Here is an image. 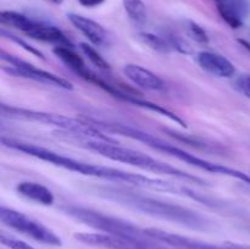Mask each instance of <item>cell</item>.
Wrapping results in <instances>:
<instances>
[{
  "label": "cell",
  "instance_id": "6da1fadb",
  "mask_svg": "<svg viewBox=\"0 0 250 249\" xmlns=\"http://www.w3.org/2000/svg\"><path fill=\"white\" fill-rule=\"evenodd\" d=\"M2 145L12 150L20 151L26 155L33 156L42 161L51 164L54 166L63 168V170L72 171V172L81 173V175L89 176V177L103 178L112 182H121L126 185L133 186V187L143 188V189L161 190V192L172 193V194L183 195V197L192 198L194 192L189 188L180 187V186L172 185L165 180L160 178H153L149 176L139 175V173L127 172V171L120 170V168L109 167V166L97 165V164L85 163V161L77 160V159L70 158V156L62 155L60 153L51 150V149L44 148V146L36 145V144L28 143V142L19 141L14 138H1Z\"/></svg>",
  "mask_w": 250,
  "mask_h": 249
},
{
  "label": "cell",
  "instance_id": "7a4b0ae2",
  "mask_svg": "<svg viewBox=\"0 0 250 249\" xmlns=\"http://www.w3.org/2000/svg\"><path fill=\"white\" fill-rule=\"evenodd\" d=\"M98 193L106 199L126 205L131 209L156 219L165 220L197 231H208L211 228V222L207 217L183 205L165 202L159 198L139 194L131 190L120 189V188L103 187L98 189Z\"/></svg>",
  "mask_w": 250,
  "mask_h": 249
},
{
  "label": "cell",
  "instance_id": "3957f363",
  "mask_svg": "<svg viewBox=\"0 0 250 249\" xmlns=\"http://www.w3.org/2000/svg\"><path fill=\"white\" fill-rule=\"evenodd\" d=\"M89 122L92 124H94L97 128L102 129L103 132L120 134V136L133 139V141L142 142V143L146 144V145L150 146V148L159 151H163V153L167 154V155L172 156V158L177 159V160L183 161V163L188 164V165H192L194 166V167L200 168V170L207 171V172L236 178V180L242 181V182L246 183V185L250 186V176L247 175L243 171L236 170V168L229 167V166L221 165V164H216L212 163V161L205 160V159L199 158V156L194 155V154L188 153V151L183 150V149L178 148V146L173 145V144L167 143V142L163 141V139L158 138V137L153 136V134L148 133V132L136 128V127L119 124V122L99 121V120H90Z\"/></svg>",
  "mask_w": 250,
  "mask_h": 249
},
{
  "label": "cell",
  "instance_id": "277c9868",
  "mask_svg": "<svg viewBox=\"0 0 250 249\" xmlns=\"http://www.w3.org/2000/svg\"><path fill=\"white\" fill-rule=\"evenodd\" d=\"M65 137L67 141L77 143L78 145L83 146L85 149H89V150L94 151V153L99 154V155L104 156V158L110 159V160L127 164V165L134 166V167L142 168V170L149 171V172L171 176V177L178 178V180L185 181V182L188 183L207 186V182L200 177H198V176L186 172V171L181 170V168L175 167V166L158 160L155 158H151V156L141 153L138 150H134V149L119 145L117 143H109V142L82 138V137L73 136V134L66 133V132Z\"/></svg>",
  "mask_w": 250,
  "mask_h": 249
},
{
  "label": "cell",
  "instance_id": "5b68a950",
  "mask_svg": "<svg viewBox=\"0 0 250 249\" xmlns=\"http://www.w3.org/2000/svg\"><path fill=\"white\" fill-rule=\"evenodd\" d=\"M1 114L4 116L11 117V119L39 122V124H48V126H54L60 131L73 134V136L82 137V138L116 143L114 138L105 134V132H103L102 129L97 128L94 124L88 121H83V120L73 119V117L63 116V115L51 114V112L38 111V110L11 106V105L6 104L1 105Z\"/></svg>",
  "mask_w": 250,
  "mask_h": 249
},
{
  "label": "cell",
  "instance_id": "8992f818",
  "mask_svg": "<svg viewBox=\"0 0 250 249\" xmlns=\"http://www.w3.org/2000/svg\"><path fill=\"white\" fill-rule=\"evenodd\" d=\"M59 209L65 215L70 216L71 219L76 220V221L81 222L88 227H92V228L97 229L98 232L117 234V236L126 237V238L141 239V241L151 239L150 237L146 236L144 229L139 228L132 222L104 214V212L90 209V208L81 207V205L76 204H63Z\"/></svg>",
  "mask_w": 250,
  "mask_h": 249
},
{
  "label": "cell",
  "instance_id": "52a82bcc",
  "mask_svg": "<svg viewBox=\"0 0 250 249\" xmlns=\"http://www.w3.org/2000/svg\"><path fill=\"white\" fill-rule=\"evenodd\" d=\"M0 21L4 26L12 27V28L24 33L29 38L34 39V41L50 43L54 44L55 46H73L70 38L59 27L44 23V22L41 21H36V20L29 19L28 16L20 14V12L10 11V10L1 11Z\"/></svg>",
  "mask_w": 250,
  "mask_h": 249
},
{
  "label": "cell",
  "instance_id": "ba28073f",
  "mask_svg": "<svg viewBox=\"0 0 250 249\" xmlns=\"http://www.w3.org/2000/svg\"><path fill=\"white\" fill-rule=\"evenodd\" d=\"M0 220H1L2 225H5L6 227L19 232V233L24 234L26 237L39 242V243L54 247L62 246L61 238L53 229L19 210L1 207L0 208Z\"/></svg>",
  "mask_w": 250,
  "mask_h": 249
},
{
  "label": "cell",
  "instance_id": "9c48e42d",
  "mask_svg": "<svg viewBox=\"0 0 250 249\" xmlns=\"http://www.w3.org/2000/svg\"><path fill=\"white\" fill-rule=\"evenodd\" d=\"M0 58L2 61V71L15 77L26 78V80L34 81V82L43 83V84L51 85V87L61 88V89L72 90L73 84L66 78L60 77L53 72L43 70V68L36 67L27 61L21 60L17 56L7 54L5 50H1Z\"/></svg>",
  "mask_w": 250,
  "mask_h": 249
},
{
  "label": "cell",
  "instance_id": "30bf717a",
  "mask_svg": "<svg viewBox=\"0 0 250 249\" xmlns=\"http://www.w3.org/2000/svg\"><path fill=\"white\" fill-rule=\"evenodd\" d=\"M76 241L89 247L103 249H161L155 244L154 239L126 238L117 234L105 233V232H77L73 234Z\"/></svg>",
  "mask_w": 250,
  "mask_h": 249
},
{
  "label": "cell",
  "instance_id": "8fae6325",
  "mask_svg": "<svg viewBox=\"0 0 250 249\" xmlns=\"http://www.w3.org/2000/svg\"><path fill=\"white\" fill-rule=\"evenodd\" d=\"M122 72L126 76L127 80L131 81L136 87L142 88L144 90H153L159 92L166 88V83L163 78L150 71L149 68L143 67L137 63H127L122 68Z\"/></svg>",
  "mask_w": 250,
  "mask_h": 249
},
{
  "label": "cell",
  "instance_id": "7c38bea8",
  "mask_svg": "<svg viewBox=\"0 0 250 249\" xmlns=\"http://www.w3.org/2000/svg\"><path fill=\"white\" fill-rule=\"evenodd\" d=\"M197 62L205 72L219 78H231L236 73L233 63L221 54L214 51H200L197 54Z\"/></svg>",
  "mask_w": 250,
  "mask_h": 249
},
{
  "label": "cell",
  "instance_id": "4fadbf2b",
  "mask_svg": "<svg viewBox=\"0 0 250 249\" xmlns=\"http://www.w3.org/2000/svg\"><path fill=\"white\" fill-rule=\"evenodd\" d=\"M216 7L221 19L233 29L243 26L250 12L249 0H220Z\"/></svg>",
  "mask_w": 250,
  "mask_h": 249
},
{
  "label": "cell",
  "instance_id": "5bb4252c",
  "mask_svg": "<svg viewBox=\"0 0 250 249\" xmlns=\"http://www.w3.org/2000/svg\"><path fill=\"white\" fill-rule=\"evenodd\" d=\"M68 21L72 23L77 31H80L90 43L94 46H102L107 42V33L104 27L100 23L95 22L94 20H90L82 15L67 14Z\"/></svg>",
  "mask_w": 250,
  "mask_h": 249
},
{
  "label": "cell",
  "instance_id": "9a60e30c",
  "mask_svg": "<svg viewBox=\"0 0 250 249\" xmlns=\"http://www.w3.org/2000/svg\"><path fill=\"white\" fill-rule=\"evenodd\" d=\"M16 192L24 199L43 207H51L55 202V197L48 187L33 181L19 182L16 186Z\"/></svg>",
  "mask_w": 250,
  "mask_h": 249
},
{
  "label": "cell",
  "instance_id": "2e32d148",
  "mask_svg": "<svg viewBox=\"0 0 250 249\" xmlns=\"http://www.w3.org/2000/svg\"><path fill=\"white\" fill-rule=\"evenodd\" d=\"M53 53L68 70L72 71L73 73L81 77L82 80H84L88 76V73L90 72V68L85 65V62L83 61V59L81 58L80 54H77L75 51L73 46H66V45H58L54 46Z\"/></svg>",
  "mask_w": 250,
  "mask_h": 249
},
{
  "label": "cell",
  "instance_id": "e0dca14e",
  "mask_svg": "<svg viewBox=\"0 0 250 249\" xmlns=\"http://www.w3.org/2000/svg\"><path fill=\"white\" fill-rule=\"evenodd\" d=\"M122 5L134 23L143 24L146 21V6L143 0H122Z\"/></svg>",
  "mask_w": 250,
  "mask_h": 249
},
{
  "label": "cell",
  "instance_id": "ac0fdd59",
  "mask_svg": "<svg viewBox=\"0 0 250 249\" xmlns=\"http://www.w3.org/2000/svg\"><path fill=\"white\" fill-rule=\"evenodd\" d=\"M138 38L144 45L149 46L150 49L159 51V53L166 54L172 51L165 36H158V34L150 33V32H142L138 34Z\"/></svg>",
  "mask_w": 250,
  "mask_h": 249
},
{
  "label": "cell",
  "instance_id": "d6986e66",
  "mask_svg": "<svg viewBox=\"0 0 250 249\" xmlns=\"http://www.w3.org/2000/svg\"><path fill=\"white\" fill-rule=\"evenodd\" d=\"M80 48L82 50V53L84 54L85 58L90 61L92 65H94L95 67H98L99 70L102 71H109L110 68V63L105 60L104 58L102 56V54L94 48V46L89 45L88 43H81Z\"/></svg>",
  "mask_w": 250,
  "mask_h": 249
},
{
  "label": "cell",
  "instance_id": "ffe728a7",
  "mask_svg": "<svg viewBox=\"0 0 250 249\" xmlns=\"http://www.w3.org/2000/svg\"><path fill=\"white\" fill-rule=\"evenodd\" d=\"M1 36L5 37V38H6V39H9V41H11L12 43H15V44H17V45H19V46H21V48L23 49V50H26L27 53H29V54H31V55L36 56V58L42 59V60H45V56H44V54L42 53V51L39 50V49H37L36 46L31 45V44L27 43L26 41L21 39V38H20V37H17V36H15V34H12V33H10V32H7L5 28H1Z\"/></svg>",
  "mask_w": 250,
  "mask_h": 249
},
{
  "label": "cell",
  "instance_id": "44dd1931",
  "mask_svg": "<svg viewBox=\"0 0 250 249\" xmlns=\"http://www.w3.org/2000/svg\"><path fill=\"white\" fill-rule=\"evenodd\" d=\"M186 28H187L188 34H189L195 42H198V43L200 44L209 43L210 39H209V36H208L207 31H205L200 24H198L197 22L187 21V26H186Z\"/></svg>",
  "mask_w": 250,
  "mask_h": 249
},
{
  "label": "cell",
  "instance_id": "7402d4cb",
  "mask_svg": "<svg viewBox=\"0 0 250 249\" xmlns=\"http://www.w3.org/2000/svg\"><path fill=\"white\" fill-rule=\"evenodd\" d=\"M166 39H167V43L170 45L171 50L178 51L181 54H185V55H188V54H192V48L189 46V44L187 42L183 41L181 37L176 36V34L168 33L165 34Z\"/></svg>",
  "mask_w": 250,
  "mask_h": 249
},
{
  "label": "cell",
  "instance_id": "603a6c76",
  "mask_svg": "<svg viewBox=\"0 0 250 249\" xmlns=\"http://www.w3.org/2000/svg\"><path fill=\"white\" fill-rule=\"evenodd\" d=\"M0 242L9 249H36L34 247L26 243V242L15 238L12 236H9V234L4 233V232H1V234H0Z\"/></svg>",
  "mask_w": 250,
  "mask_h": 249
},
{
  "label": "cell",
  "instance_id": "cb8c5ba5",
  "mask_svg": "<svg viewBox=\"0 0 250 249\" xmlns=\"http://www.w3.org/2000/svg\"><path fill=\"white\" fill-rule=\"evenodd\" d=\"M234 88L238 90L241 94L250 99V75H241L234 82Z\"/></svg>",
  "mask_w": 250,
  "mask_h": 249
},
{
  "label": "cell",
  "instance_id": "d4e9b609",
  "mask_svg": "<svg viewBox=\"0 0 250 249\" xmlns=\"http://www.w3.org/2000/svg\"><path fill=\"white\" fill-rule=\"evenodd\" d=\"M105 0H78L80 5L84 7H97L102 5Z\"/></svg>",
  "mask_w": 250,
  "mask_h": 249
},
{
  "label": "cell",
  "instance_id": "484cf974",
  "mask_svg": "<svg viewBox=\"0 0 250 249\" xmlns=\"http://www.w3.org/2000/svg\"><path fill=\"white\" fill-rule=\"evenodd\" d=\"M50 1L54 2V4H56V5H60V4H62L63 0H50Z\"/></svg>",
  "mask_w": 250,
  "mask_h": 249
},
{
  "label": "cell",
  "instance_id": "4316f807",
  "mask_svg": "<svg viewBox=\"0 0 250 249\" xmlns=\"http://www.w3.org/2000/svg\"><path fill=\"white\" fill-rule=\"evenodd\" d=\"M214 1H215V2H219V1H220V0H214Z\"/></svg>",
  "mask_w": 250,
  "mask_h": 249
}]
</instances>
